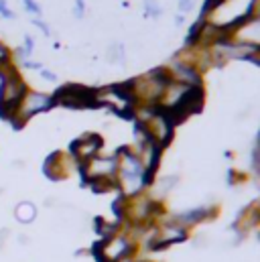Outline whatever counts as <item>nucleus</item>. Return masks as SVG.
I'll return each mask as SVG.
<instances>
[{
  "label": "nucleus",
  "instance_id": "nucleus-1",
  "mask_svg": "<svg viewBox=\"0 0 260 262\" xmlns=\"http://www.w3.org/2000/svg\"><path fill=\"white\" fill-rule=\"evenodd\" d=\"M25 94H27V83L14 71V67L8 66L0 69V116L2 118L10 120L12 112L16 110Z\"/></svg>",
  "mask_w": 260,
  "mask_h": 262
},
{
  "label": "nucleus",
  "instance_id": "nucleus-2",
  "mask_svg": "<svg viewBox=\"0 0 260 262\" xmlns=\"http://www.w3.org/2000/svg\"><path fill=\"white\" fill-rule=\"evenodd\" d=\"M136 244L130 240V236L120 228L116 234L102 238V242L96 246L94 256L98 262H120L124 258H132L136 254Z\"/></svg>",
  "mask_w": 260,
  "mask_h": 262
},
{
  "label": "nucleus",
  "instance_id": "nucleus-3",
  "mask_svg": "<svg viewBox=\"0 0 260 262\" xmlns=\"http://www.w3.org/2000/svg\"><path fill=\"white\" fill-rule=\"evenodd\" d=\"M53 106H55L53 96L27 90V94L23 96V100L18 102L16 110H14L12 116H10L12 126H14V128H23L35 114H41V112H45V110H49V108H53Z\"/></svg>",
  "mask_w": 260,
  "mask_h": 262
},
{
  "label": "nucleus",
  "instance_id": "nucleus-4",
  "mask_svg": "<svg viewBox=\"0 0 260 262\" xmlns=\"http://www.w3.org/2000/svg\"><path fill=\"white\" fill-rule=\"evenodd\" d=\"M77 169H79L85 185H90L94 181H102V179H116L118 159H116V155H110V157L96 155L94 159L85 161L83 165H77Z\"/></svg>",
  "mask_w": 260,
  "mask_h": 262
},
{
  "label": "nucleus",
  "instance_id": "nucleus-5",
  "mask_svg": "<svg viewBox=\"0 0 260 262\" xmlns=\"http://www.w3.org/2000/svg\"><path fill=\"white\" fill-rule=\"evenodd\" d=\"M94 94H96V90L73 83V85L61 88L53 96V100H55V104H61L65 108H92V106H96Z\"/></svg>",
  "mask_w": 260,
  "mask_h": 262
},
{
  "label": "nucleus",
  "instance_id": "nucleus-6",
  "mask_svg": "<svg viewBox=\"0 0 260 262\" xmlns=\"http://www.w3.org/2000/svg\"><path fill=\"white\" fill-rule=\"evenodd\" d=\"M140 124V122H138ZM144 130H146V134L150 136V140L153 142H157L161 148L163 146H167L169 142H171V138H173V122H171V118L165 114V112H157L153 118H148L144 124Z\"/></svg>",
  "mask_w": 260,
  "mask_h": 262
},
{
  "label": "nucleus",
  "instance_id": "nucleus-7",
  "mask_svg": "<svg viewBox=\"0 0 260 262\" xmlns=\"http://www.w3.org/2000/svg\"><path fill=\"white\" fill-rule=\"evenodd\" d=\"M102 144H104L102 142V136H98V134H83V136H79L77 140L71 142L69 155H71V159L77 165H83L85 161H90L96 155H100Z\"/></svg>",
  "mask_w": 260,
  "mask_h": 262
},
{
  "label": "nucleus",
  "instance_id": "nucleus-8",
  "mask_svg": "<svg viewBox=\"0 0 260 262\" xmlns=\"http://www.w3.org/2000/svg\"><path fill=\"white\" fill-rule=\"evenodd\" d=\"M77 163L71 159V155H65V152H53L45 159V167H43V173L45 177H49L51 181H63L71 175V169L75 167Z\"/></svg>",
  "mask_w": 260,
  "mask_h": 262
},
{
  "label": "nucleus",
  "instance_id": "nucleus-9",
  "mask_svg": "<svg viewBox=\"0 0 260 262\" xmlns=\"http://www.w3.org/2000/svg\"><path fill=\"white\" fill-rule=\"evenodd\" d=\"M165 69H167V75L171 81H177V83H183L189 88H201V73L193 66H189L181 59H173V63Z\"/></svg>",
  "mask_w": 260,
  "mask_h": 262
},
{
  "label": "nucleus",
  "instance_id": "nucleus-10",
  "mask_svg": "<svg viewBox=\"0 0 260 262\" xmlns=\"http://www.w3.org/2000/svg\"><path fill=\"white\" fill-rule=\"evenodd\" d=\"M218 215V207L215 205H199V207H193V209H187V211H181L177 215H171V220L183 228H191V226H197L201 222H209V220H215Z\"/></svg>",
  "mask_w": 260,
  "mask_h": 262
},
{
  "label": "nucleus",
  "instance_id": "nucleus-11",
  "mask_svg": "<svg viewBox=\"0 0 260 262\" xmlns=\"http://www.w3.org/2000/svg\"><path fill=\"white\" fill-rule=\"evenodd\" d=\"M260 224V207L258 203L254 201V203H250L248 207H244L242 211H240V215L236 217V222H234V230H236V234L242 238V236H246L248 232H252V230H256Z\"/></svg>",
  "mask_w": 260,
  "mask_h": 262
},
{
  "label": "nucleus",
  "instance_id": "nucleus-12",
  "mask_svg": "<svg viewBox=\"0 0 260 262\" xmlns=\"http://www.w3.org/2000/svg\"><path fill=\"white\" fill-rule=\"evenodd\" d=\"M177 183H179V177L177 175H167V177H163V179H159V181H153V199H157V201H161V199H165V197L169 195L175 187H177Z\"/></svg>",
  "mask_w": 260,
  "mask_h": 262
},
{
  "label": "nucleus",
  "instance_id": "nucleus-13",
  "mask_svg": "<svg viewBox=\"0 0 260 262\" xmlns=\"http://www.w3.org/2000/svg\"><path fill=\"white\" fill-rule=\"evenodd\" d=\"M14 217H16V222L23 224V226L33 224L35 217H37V207H35V203H31V201H20V203L14 207Z\"/></svg>",
  "mask_w": 260,
  "mask_h": 262
},
{
  "label": "nucleus",
  "instance_id": "nucleus-14",
  "mask_svg": "<svg viewBox=\"0 0 260 262\" xmlns=\"http://www.w3.org/2000/svg\"><path fill=\"white\" fill-rule=\"evenodd\" d=\"M163 12V8L157 4V0H146L144 2V14L146 16H159Z\"/></svg>",
  "mask_w": 260,
  "mask_h": 262
},
{
  "label": "nucleus",
  "instance_id": "nucleus-15",
  "mask_svg": "<svg viewBox=\"0 0 260 262\" xmlns=\"http://www.w3.org/2000/svg\"><path fill=\"white\" fill-rule=\"evenodd\" d=\"M10 51L6 49V45L4 43H0V69H4V67H8V66H12L10 63Z\"/></svg>",
  "mask_w": 260,
  "mask_h": 262
},
{
  "label": "nucleus",
  "instance_id": "nucleus-16",
  "mask_svg": "<svg viewBox=\"0 0 260 262\" xmlns=\"http://www.w3.org/2000/svg\"><path fill=\"white\" fill-rule=\"evenodd\" d=\"M110 51H112V55H110V59H112V61H124V51H122V45H114Z\"/></svg>",
  "mask_w": 260,
  "mask_h": 262
},
{
  "label": "nucleus",
  "instance_id": "nucleus-17",
  "mask_svg": "<svg viewBox=\"0 0 260 262\" xmlns=\"http://www.w3.org/2000/svg\"><path fill=\"white\" fill-rule=\"evenodd\" d=\"M25 8L29 10V12H33V14H41V8H39V4L35 2V0H25Z\"/></svg>",
  "mask_w": 260,
  "mask_h": 262
},
{
  "label": "nucleus",
  "instance_id": "nucleus-18",
  "mask_svg": "<svg viewBox=\"0 0 260 262\" xmlns=\"http://www.w3.org/2000/svg\"><path fill=\"white\" fill-rule=\"evenodd\" d=\"M83 10H85V4H83V0H75V10H73L75 18H81V16H83Z\"/></svg>",
  "mask_w": 260,
  "mask_h": 262
},
{
  "label": "nucleus",
  "instance_id": "nucleus-19",
  "mask_svg": "<svg viewBox=\"0 0 260 262\" xmlns=\"http://www.w3.org/2000/svg\"><path fill=\"white\" fill-rule=\"evenodd\" d=\"M0 14H2L4 18H12V16H14L12 10L6 6V0H0Z\"/></svg>",
  "mask_w": 260,
  "mask_h": 262
},
{
  "label": "nucleus",
  "instance_id": "nucleus-20",
  "mask_svg": "<svg viewBox=\"0 0 260 262\" xmlns=\"http://www.w3.org/2000/svg\"><path fill=\"white\" fill-rule=\"evenodd\" d=\"M25 51H27V55H31L33 53V49H35V41H33V37H25V47H23Z\"/></svg>",
  "mask_w": 260,
  "mask_h": 262
},
{
  "label": "nucleus",
  "instance_id": "nucleus-21",
  "mask_svg": "<svg viewBox=\"0 0 260 262\" xmlns=\"http://www.w3.org/2000/svg\"><path fill=\"white\" fill-rule=\"evenodd\" d=\"M39 73H41V77L47 79V81H57V75H55L53 71H49V69H39Z\"/></svg>",
  "mask_w": 260,
  "mask_h": 262
},
{
  "label": "nucleus",
  "instance_id": "nucleus-22",
  "mask_svg": "<svg viewBox=\"0 0 260 262\" xmlns=\"http://www.w3.org/2000/svg\"><path fill=\"white\" fill-rule=\"evenodd\" d=\"M8 236H10V230H8V228H2V230H0V250L4 248V244H6Z\"/></svg>",
  "mask_w": 260,
  "mask_h": 262
},
{
  "label": "nucleus",
  "instance_id": "nucleus-23",
  "mask_svg": "<svg viewBox=\"0 0 260 262\" xmlns=\"http://www.w3.org/2000/svg\"><path fill=\"white\" fill-rule=\"evenodd\" d=\"M191 6H193V0H179V10H181V12L191 10Z\"/></svg>",
  "mask_w": 260,
  "mask_h": 262
},
{
  "label": "nucleus",
  "instance_id": "nucleus-24",
  "mask_svg": "<svg viewBox=\"0 0 260 262\" xmlns=\"http://www.w3.org/2000/svg\"><path fill=\"white\" fill-rule=\"evenodd\" d=\"M33 25H37V27H39V29H41L45 35H49V27H47L43 20H39V18H33Z\"/></svg>",
  "mask_w": 260,
  "mask_h": 262
},
{
  "label": "nucleus",
  "instance_id": "nucleus-25",
  "mask_svg": "<svg viewBox=\"0 0 260 262\" xmlns=\"http://www.w3.org/2000/svg\"><path fill=\"white\" fill-rule=\"evenodd\" d=\"M23 66L27 67V69H43V66H41V63H37V61H29V59H27Z\"/></svg>",
  "mask_w": 260,
  "mask_h": 262
},
{
  "label": "nucleus",
  "instance_id": "nucleus-26",
  "mask_svg": "<svg viewBox=\"0 0 260 262\" xmlns=\"http://www.w3.org/2000/svg\"><path fill=\"white\" fill-rule=\"evenodd\" d=\"M175 25L181 27V25H183V16H177V18H175Z\"/></svg>",
  "mask_w": 260,
  "mask_h": 262
}]
</instances>
